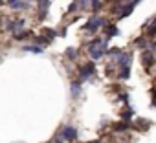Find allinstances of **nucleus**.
<instances>
[{
    "instance_id": "obj_1",
    "label": "nucleus",
    "mask_w": 156,
    "mask_h": 143,
    "mask_svg": "<svg viewBox=\"0 0 156 143\" xmlns=\"http://www.w3.org/2000/svg\"><path fill=\"white\" fill-rule=\"evenodd\" d=\"M77 138V130L73 127H64L62 132L57 136V143H64V141H73Z\"/></svg>"
},
{
    "instance_id": "obj_2",
    "label": "nucleus",
    "mask_w": 156,
    "mask_h": 143,
    "mask_svg": "<svg viewBox=\"0 0 156 143\" xmlns=\"http://www.w3.org/2000/svg\"><path fill=\"white\" fill-rule=\"evenodd\" d=\"M103 24H105V19H101V17H96V19H92V20H90V22L85 26V30H87V31H96V30H98V28H101Z\"/></svg>"
},
{
    "instance_id": "obj_3",
    "label": "nucleus",
    "mask_w": 156,
    "mask_h": 143,
    "mask_svg": "<svg viewBox=\"0 0 156 143\" xmlns=\"http://www.w3.org/2000/svg\"><path fill=\"white\" fill-rule=\"evenodd\" d=\"M152 57H154V55H152V51H151V50H147V51H143V53H141L143 64H145L147 68H151V66H152Z\"/></svg>"
},
{
    "instance_id": "obj_4",
    "label": "nucleus",
    "mask_w": 156,
    "mask_h": 143,
    "mask_svg": "<svg viewBox=\"0 0 156 143\" xmlns=\"http://www.w3.org/2000/svg\"><path fill=\"white\" fill-rule=\"evenodd\" d=\"M92 74H94V64H92V62L81 68V77H83V79H87V77L92 75Z\"/></svg>"
},
{
    "instance_id": "obj_5",
    "label": "nucleus",
    "mask_w": 156,
    "mask_h": 143,
    "mask_svg": "<svg viewBox=\"0 0 156 143\" xmlns=\"http://www.w3.org/2000/svg\"><path fill=\"white\" fill-rule=\"evenodd\" d=\"M90 55H92V59H94V61H96V59H101L103 50H101L99 46H94V48H90Z\"/></svg>"
},
{
    "instance_id": "obj_6",
    "label": "nucleus",
    "mask_w": 156,
    "mask_h": 143,
    "mask_svg": "<svg viewBox=\"0 0 156 143\" xmlns=\"http://www.w3.org/2000/svg\"><path fill=\"white\" fill-rule=\"evenodd\" d=\"M72 96H73V97L79 96V81H73V83H72Z\"/></svg>"
},
{
    "instance_id": "obj_7",
    "label": "nucleus",
    "mask_w": 156,
    "mask_h": 143,
    "mask_svg": "<svg viewBox=\"0 0 156 143\" xmlns=\"http://www.w3.org/2000/svg\"><path fill=\"white\" fill-rule=\"evenodd\" d=\"M24 50L26 51H33V53H41L42 51V48H37V46H26Z\"/></svg>"
},
{
    "instance_id": "obj_8",
    "label": "nucleus",
    "mask_w": 156,
    "mask_h": 143,
    "mask_svg": "<svg viewBox=\"0 0 156 143\" xmlns=\"http://www.w3.org/2000/svg\"><path fill=\"white\" fill-rule=\"evenodd\" d=\"M6 28H8V31H17V22H13V20H11V22H8V26H6Z\"/></svg>"
},
{
    "instance_id": "obj_9",
    "label": "nucleus",
    "mask_w": 156,
    "mask_h": 143,
    "mask_svg": "<svg viewBox=\"0 0 156 143\" xmlns=\"http://www.w3.org/2000/svg\"><path fill=\"white\" fill-rule=\"evenodd\" d=\"M129 128V123H119V125H114V130H125Z\"/></svg>"
},
{
    "instance_id": "obj_10",
    "label": "nucleus",
    "mask_w": 156,
    "mask_h": 143,
    "mask_svg": "<svg viewBox=\"0 0 156 143\" xmlns=\"http://www.w3.org/2000/svg\"><path fill=\"white\" fill-rule=\"evenodd\" d=\"M99 6H101V0H92V9H94V11H98Z\"/></svg>"
},
{
    "instance_id": "obj_11",
    "label": "nucleus",
    "mask_w": 156,
    "mask_h": 143,
    "mask_svg": "<svg viewBox=\"0 0 156 143\" xmlns=\"http://www.w3.org/2000/svg\"><path fill=\"white\" fill-rule=\"evenodd\" d=\"M123 117H125V119H130V117H132V108H127V110L123 112Z\"/></svg>"
},
{
    "instance_id": "obj_12",
    "label": "nucleus",
    "mask_w": 156,
    "mask_h": 143,
    "mask_svg": "<svg viewBox=\"0 0 156 143\" xmlns=\"http://www.w3.org/2000/svg\"><path fill=\"white\" fill-rule=\"evenodd\" d=\"M66 55H68L70 59H75V50H73V48H70V50H66Z\"/></svg>"
},
{
    "instance_id": "obj_13",
    "label": "nucleus",
    "mask_w": 156,
    "mask_h": 143,
    "mask_svg": "<svg viewBox=\"0 0 156 143\" xmlns=\"http://www.w3.org/2000/svg\"><path fill=\"white\" fill-rule=\"evenodd\" d=\"M108 33H110V35H116V33H118V28H116V26H108Z\"/></svg>"
},
{
    "instance_id": "obj_14",
    "label": "nucleus",
    "mask_w": 156,
    "mask_h": 143,
    "mask_svg": "<svg viewBox=\"0 0 156 143\" xmlns=\"http://www.w3.org/2000/svg\"><path fill=\"white\" fill-rule=\"evenodd\" d=\"M44 33H46L50 39H55V31H51V30H44Z\"/></svg>"
},
{
    "instance_id": "obj_15",
    "label": "nucleus",
    "mask_w": 156,
    "mask_h": 143,
    "mask_svg": "<svg viewBox=\"0 0 156 143\" xmlns=\"http://www.w3.org/2000/svg\"><path fill=\"white\" fill-rule=\"evenodd\" d=\"M0 2H2V0H0Z\"/></svg>"
}]
</instances>
